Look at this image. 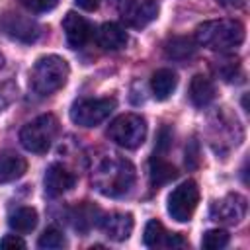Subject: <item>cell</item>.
Listing matches in <instances>:
<instances>
[{
  "instance_id": "obj_7",
  "label": "cell",
  "mask_w": 250,
  "mask_h": 250,
  "mask_svg": "<svg viewBox=\"0 0 250 250\" xmlns=\"http://www.w3.org/2000/svg\"><path fill=\"white\" fill-rule=\"evenodd\" d=\"M199 203V189L195 182H184L168 195V215L178 223H188Z\"/></svg>"
},
{
  "instance_id": "obj_6",
  "label": "cell",
  "mask_w": 250,
  "mask_h": 250,
  "mask_svg": "<svg viewBox=\"0 0 250 250\" xmlns=\"http://www.w3.org/2000/svg\"><path fill=\"white\" fill-rule=\"evenodd\" d=\"M113 109H115L113 98H82L72 104L70 119L80 127H96L102 121H105Z\"/></svg>"
},
{
  "instance_id": "obj_23",
  "label": "cell",
  "mask_w": 250,
  "mask_h": 250,
  "mask_svg": "<svg viewBox=\"0 0 250 250\" xmlns=\"http://www.w3.org/2000/svg\"><path fill=\"white\" fill-rule=\"evenodd\" d=\"M64 244H66L64 234H62L57 227L45 229L43 234H41L39 240H37V246H39L41 250H59V248H62Z\"/></svg>"
},
{
  "instance_id": "obj_17",
  "label": "cell",
  "mask_w": 250,
  "mask_h": 250,
  "mask_svg": "<svg viewBox=\"0 0 250 250\" xmlns=\"http://www.w3.org/2000/svg\"><path fill=\"white\" fill-rule=\"evenodd\" d=\"M189 100L197 107L209 105L215 100V86H213V82L207 76H203V74H195L191 78V84H189Z\"/></svg>"
},
{
  "instance_id": "obj_18",
  "label": "cell",
  "mask_w": 250,
  "mask_h": 250,
  "mask_svg": "<svg viewBox=\"0 0 250 250\" xmlns=\"http://www.w3.org/2000/svg\"><path fill=\"white\" fill-rule=\"evenodd\" d=\"M176 176H178L176 168L168 160H164L160 154H154L150 158V184L152 186H156V188L164 186V184L172 182Z\"/></svg>"
},
{
  "instance_id": "obj_9",
  "label": "cell",
  "mask_w": 250,
  "mask_h": 250,
  "mask_svg": "<svg viewBox=\"0 0 250 250\" xmlns=\"http://www.w3.org/2000/svg\"><path fill=\"white\" fill-rule=\"evenodd\" d=\"M246 199L240 193H227L211 205V217L217 223L238 225L246 215Z\"/></svg>"
},
{
  "instance_id": "obj_29",
  "label": "cell",
  "mask_w": 250,
  "mask_h": 250,
  "mask_svg": "<svg viewBox=\"0 0 250 250\" xmlns=\"http://www.w3.org/2000/svg\"><path fill=\"white\" fill-rule=\"evenodd\" d=\"M217 2L225 8H242L246 0H217Z\"/></svg>"
},
{
  "instance_id": "obj_27",
  "label": "cell",
  "mask_w": 250,
  "mask_h": 250,
  "mask_svg": "<svg viewBox=\"0 0 250 250\" xmlns=\"http://www.w3.org/2000/svg\"><path fill=\"white\" fill-rule=\"evenodd\" d=\"M170 145H172V133L164 127V129H160V133H158V141H156V154L166 152V150L170 148Z\"/></svg>"
},
{
  "instance_id": "obj_28",
  "label": "cell",
  "mask_w": 250,
  "mask_h": 250,
  "mask_svg": "<svg viewBox=\"0 0 250 250\" xmlns=\"http://www.w3.org/2000/svg\"><path fill=\"white\" fill-rule=\"evenodd\" d=\"M76 4H78V8H82V10H86V12H94L96 8H98V2L100 0H74Z\"/></svg>"
},
{
  "instance_id": "obj_26",
  "label": "cell",
  "mask_w": 250,
  "mask_h": 250,
  "mask_svg": "<svg viewBox=\"0 0 250 250\" xmlns=\"http://www.w3.org/2000/svg\"><path fill=\"white\" fill-rule=\"evenodd\" d=\"M0 248L2 250H16V248H25V242L20 238V236H16V234H6V236H2L0 238Z\"/></svg>"
},
{
  "instance_id": "obj_1",
  "label": "cell",
  "mask_w": 250,
  "mask_h": 250,
  "mask_svg": "<svg viewBox=\"0 0 250 250\" xmlns=\"http://www.w3.org/2000/svg\"><path fill=\"white\" fill-rule=\"evenodd\" d=\"M92 182L104 195L119 197L125 195L135 184V168L129 160L115 154L105 156L94 170Z\"/></svg>"
},
{
  "instance_id": "obj_24",
  "label": "cell",
  "mask_w": 250,
  "mask_h": 250,
  "mask_svg": "<svg viewBox=\"0 0 250 250\" xmlns=\"http://www.w3.org/2000/svg\"><path fill=\"white\" fill-rule=\"evenodd\" d=\"M227 244H229V232L221 230V229H211L201 238V246L207 250H221Z\"/></svg>"
},
{
  "instance_id": "obj_2",
  "label": "cell",
  "mask_w": 250,
  "mask_h": 250,
  "mask_svg": "<svg viewBox=\"0 0 250 250\" xmlns=\"http://www.w3.org/2000/svg\"><path fill=\"white\" fill-rule=\"evenodd\" d=\"M195 39L199 45L211 51H232L244 41V25L236 20H211L203 21L195 29Z\"/></svg>"
},
{
  "instance_id": "obj_13",
  "label": "cell",
  "mask_w": 250,
  "mask_h": 250,
  "mask_svg": "<svg viewBox=\"0 0 250 250\" xmlns=\"http://www.w3.org/2000/svg\"><path fill=\"white\" fill-rule=\"evenodd\" d=\"M104 230V234L109 238V240H115V242H121V240H127L133 232V215L131 213H121V211H115V213H109L105 217L100 219L98 223Z\"/></svg>"
},
{
  "instance_id": "obj_14",
  "label": "cell",
  "mask_w": 250,
  "mask_h": 250,
  "mask_svg": "<svg viewBox=\"0 0 250 250\" xmlns=\"http://www.w3.org/2000/svg\"><path fill=\"white\" fill-rule=\"evenodd\" d=\"M96 41L105 51H119L127 45V33L121 25L107 21V23L100 25V29L96 33Z\"/></svg>"
},
{
  "instance_id": "obj_8",
  "label": "cell",
  "mask_w": 250,
  "mask_h": 250,
  "mask_svg": "<svg viewBox=\"0 0 250 250\" xmlns=\"http://www.w3.org/2000/svg\"><path fill=\"white\" fill-rule=\"evenodd\" d=\"M117 10L121 20L131 27H145L158 16V2L156 0H119Z\"/></svg>"
},
{
  "instance_id": "obj_11",
  "label": "cell",
  "mask_w": 250,
  "mask_h": 250,
  "mask_svg": "<svg viewBox=\"0 0 250 250\" xmlns=\"http://www.w3.org/2000/svg\"><path fill=\"white\" fill-rule=\"evenodd\" d=\"M62 31H64V37H66L68 47H72V49L84 47L92 39V35H94L92 23L86 18L78 16L76 12H68L64 16V20H62Z\"/></svg>"
},
{
  "instance_id": "obj_12",
  "label": "cell",
  "mask_w": 250,
  "mask_h": 250,
  "mask_svg": "<svg viewBox=\"0 0 250 250\" xmlns=\"http://www.w3.org/2000/svg\"><path fill=\"white\" fill-rule=\"evenodd\" d=\"M43 184H45V193L49 197H59L64 191L74 188L76 176L70 170H66L62 164H51L47 168V172H45Z\"/></svg>"
},
{
  "instance_id": "obj_4",
  "label": "cell",
  "mask_w": 250,
  "mask_h": 250,
  "mask_svg": "<svg viewBox=\"0 0 250 250\" xmlns=\"http://www.w3.org/2000/svg\"><path fill=\"white\" fill-rule=\"evenodd\" d=\"M57 133H59L57 117L51 113H45V115L35 117L27 125H23V129L20 131V143L23 145L25 150L43 154L51 148Z\"/></svg>"
},
{
  "instance_id": "obj_20",
  "label": "cell",
  "mask_w": 250,
  "mask_h": 250,
  "mask_svg": "<svg viewBox=\"0 0 250 250\" xmlns=\"http://www.w3.org/2000/svg\"><path fill=\"white\" fill-rule=\"evenodd\" d=\"M166 57L174 61H186L195 55V43L189 37H172L166 43Z\"/></svg>"
},
{
  "instance_id": "obj_21",
  "label": "cell",
  "mask_w": 250,
  "mask_h": 250,
  "mask_svg": "<svg viewBox=\"0 0 250 250\" xmlns=\"http://www.w3.org/2000/svg\"><path fill=\"white\" fill-rule=\"evenodd\" d=\"M100 211H98V207H94V205H90V203H82V205H78L76 209H74V213H72V225H74V229H78V230H88L90 227H94L96 223H100Z\"/></svg>"
},
{
  "instance_id": "obj_15",
  "label": "cell",
  "mask_w": 250,
  "mask_h": 250,
  "mask_svg": "<svg viewBox=\"0 0 250 250\" xmlns=\"http://www.w3.org/2000/svg\"><path fill=\"white\" fill-rule=\"evenodd\" d=\"M27 170V162L25 158H21L16 152H0V184H8L14 182L18 178H21Z\"/></svg>"
},
{
  "instance_id": "obj_16",
  "label": "cell",
  "mask_w": 250,
  "mask_h": 250,
  "mask_svg": "<svg viewBox=\"0 0 250 250\" xmlns=\"http://www.w3.org/2000/svg\"><path fill=\"white\" fill-rule=\"evenodd\" d=\"M178 86V76L170 68H158L150 78V88L156 100H168Z\"/></svg>"
},
{
  "instance_id": "obj_22",
  "label": "cell",
  "mask_w": 250,
  "mask_h": 250,
  "mask_svg": "<svg viewBox=\"0 0 250 250\" xmlns=\"http://www.w3.org/2000/svg\"><path fill=\"white\" fill-rule=\"evenodd\" d=\"M168 234H170V232H166L164 225H162L160 221L152 219V221H148L146 227H145V236H143V240H145V244L150 246V248H156V246H164V248H166Z\"/></svg>"
},
{
  "instance_id": "obj_30",
  "label": "cell",
  "mask_w": 250,
  "mask_h": 250,
  "mask_svg": "<svg viewBox=\"0 0 250 250\" xmlns=\"http://www.w3.org/2000/svg\"><path fill=\"white\" fill-rule=\"evenodd\" d=\"M0 107H2V104H0Z\"/></svg>"
},
{
  "instance_id": "obj_3",
  "label": "cell",
  "mask_w": 250,
  "mask_h": 250,
  "mask_svg": "<svg viewBox=\"0 0 250 250\" xmlns=\"http://www.w3.org/2000/svg\"><path fill=\"white\" fill-rule=\"evenodd\" d=\"M70 68L68 62L59 55H45L37 59L29 72V84L35 94L39 96H51L57 90H61L68 80Z\"/></svg>"
},
{
  "instance_id": "obj_10",
  "label": "cell",
  "mask_w": 250,
  "mask_h": 250,
  "mask_svg": "<svg viewBox=\"0 0 250 250\" xmlns=\"http://www.w3.org/2000/svg\"><path fill=\"white\" fill-rule=\"evenodd\" d=\"M0 27L8 37L21 43H33L41 35V27L37 25V21L21 14H4L0 20Z\"/></svg>"
},
{
  "instance_id": "obj_25",
  "label": "cell",
  "mask_w": 250,
  "mask_h": 250,
  "mask_svg": "<svg viewBox=\"0 0 250 250\" xmlns=\"http://www.w3.org/2000/svg\"><path fill=\"white\" fill-rule=\"evenodd\" d=\"M21 4H23L27 10L35 12V14H43V12L53 10V8L59 4V0H21Z\"/></svg>"
},
{
  "instance_id": "obj_19",
  "label": "cell",
  "mask_w": 250,
  "mask_h": 250,
  "mask_svg": "<svg viewBox=\"0 0 250 250\" xmlns=\"http://www.w3.org/2000/svg\"><path fill=\"white\" fill-rule=\"evenodd\" d=\"M8 223L16 232H31L37 227V211L33 207H18L10 215Z\"/></svg>"
},
{
  "instance_id": "obj_5",
  "label": "cell",
  "mask_w": 250,
  "mask_h": 250,
  "mask_svg": "<svg viewBox=\"0 0 250 250\" xmlns=\"http://www.w3.org/2000/svg\"><path fill=\"white\" fill-rule=\"evenodd\" d=\"M107 137L123 148H137L146 139V123L137 113H123L109 123Z\"/></svg>"
}]
</instances>
